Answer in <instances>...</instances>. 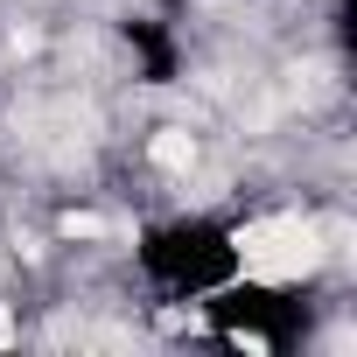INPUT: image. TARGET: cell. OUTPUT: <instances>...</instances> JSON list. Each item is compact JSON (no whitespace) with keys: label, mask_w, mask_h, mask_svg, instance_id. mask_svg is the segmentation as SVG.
Instances as JSON below:
<instances>
[{"label":"cell","mask_w":357,"mask_h":357,"mask_svg":"<svg viewBox=\"0 0 357 357\" xmlns=\"http://www.w3.org/2000/svg\"><path fill=\"white\" fill-rule=\"evenodd\" d=\"M238 259H245L252 280L287 287V280H301V273L322 266V231L308 218H259V225L238 231Z\"/></svg>","instance_id":"cell-1"},{"label":"cell","mask_w":357,"mask_h":357,"mask_svg":"<svg viewBox=\"0 0 357 357\" xmlns=\"http://www.w3.org/2000/svg\"><path fill=\"white\" fill-rule=\"evenodd\" d=\"M154 161H161V168H190V161H197V140H190V133H161V140H154Z\"/></svg>","instance_id":"cell-2"},{"label":"cell","mask_w":357,"mask_h":357,"mask_svg":"<svg viewBox=\"0 0 357 357\" xmlns=\"http://www.w3.org/2000/svg\"><path fill=\"white\" fill-rule=\"evenodd\" d=\"M63 231H70V238H98V231H105V218H91V211H77V218H70Z\"/></svg>","instance_id":"cell-3"}]
</instances>
